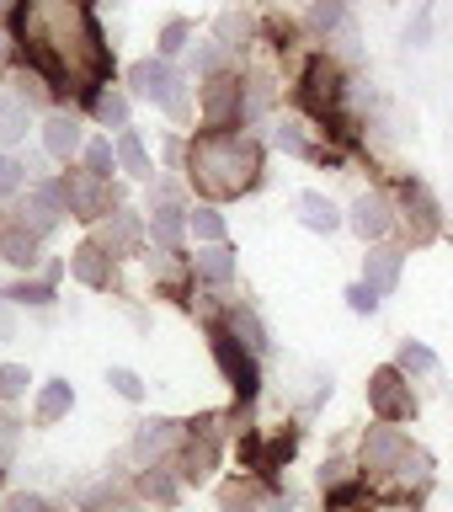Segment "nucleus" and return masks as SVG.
I'll list each match as a JSON object with an SVG mask.
<instances>
[{"instance_id":"nucleus-49","label":"nucleus","mask_w":453,"mask_h":512,"mask_svg":"<svg viewBox=\"0 0 453 512\" xmlns=\"http://www.w3.org/2000/svg\"><path fill=\"white\" fill-rule=\"evenodd\" d=\"M352 512H358V507H352Z\"/></svg>"},{"instance_id":"nucleus-33","label":"nucleus","mask_w":453,"mask_h":512,"mask_svg":"<svg viewBox=\"0 0 453 512\" xmlns=\"http://www.w3.org/2000/svg\"><path fill=\"white\" fill-rule=\"evenodd\" d=\"M187 230L208 240V246H224V219L214 214V208H198V214H187Z\"/></svg>"},{"instance_id":"nucleus-23","label":"nucleus","mask_w":453,"mask_h":512,"mask_svg":"<svg viewBox=\"0 0 453 512\" xmlns=\"http://www.w3.org/2000/svg\"><path fill=\"white\" fill-rule=\"evenodd\" d=\"M27 123H32V107L22 96H0V144L27 139Z\"/></svg>"},{"instance_id":"nucleus-39","label":"nucleus","mask_w":453,"mask_h":512,"mask_svg":"<svg viewBox=\"0 0 453 512\" xmlns=\"http://www.w3.org/2000/svg\"><path fill=\"white\" fill-rule=\"evenodd\" d=\"M246 32H251V22H246L240 11H224V16H219V43H224V48H240V38H246Z\"/></svg>"},{"instance_id":"nucleus-27","label":"nucleus","mask_w":453,"mask_h":512,"mask_svg":"<svg viewBox=\"0 0 453 512\" xmlns=\"http://www.w3.org/2000/svg\"><path fill=\"white\" fill-rule=\"evenodd\" d=\"M192 267H198V278H203V283H219V288L235 278V256L224 251V246H208V251H198V262H192Z\"/></svg>"},{"instance_id":"nucleus-36","label":"nucleus","mask_w":453,"mask_h":512,"mask_svg":"<svg viewBox=\"0 0 453 512\" xmlns=\"http://www.w3.org/2000/svg\"><path fill=\"white\" fill-rule=\"evenodd\" d=\"M27 368L22 363H0V400H16V395H27Z\"/></svg>"},{"instance_id":"nucleus-28","label":"nucleus","mask_w":453,"mask_h":512,"mask_svg":"<svg viewBox=\"0 0 453 512\" xmlns=\"http://www.w3.org/2000/svg\"><path fill=\"white\" fill-rule=\"evenodd\" d=\"M80 155H86L91 176H107V182H112V171H118V144H112V139H86V144H80Z\"/></svg>"},{"instance_id":"nucleus-1","label":"nucleus","mask_w":453,"mask_h":512,"mask_svg":"<svg viewBox=\"0 0 453 512\" xmlns=\"http://www.w3.org/2000/svg\"><path fill=\"white\" fill-rule=\"evenodd\" d=\"M16 48L48 86L91 102L112 75L107 38L91 0H16Z\"/></svg>"},{"instance_id":"nucleus-31","label":"nucleus","mask_w":453,"mask_h":512,"mask_svg":"<svg viewBox=\"0 0 453 512\" xmlns=\"http://www.w3.org/2000/svg\"><path fill=\"white\" fill-rule=\"evenodd\" d=\"M139 491L150 496V502H166V507H171L182 486H176V475H171V470H155V464H150V470L139 475Z\"/></svg>"},{"instance_id":"nucleus-16","label":"nucleus","mask_w":453,"mask_h":512,"mask_svg":"<svg viewBox=\"0 0 453 512\" xmlns=\"http://www.w3.org/2000/svg\"><path fill=\"white\" fill-rule=\"evenodd\" d=\"M0 256L11 267H38V230H27L22 219H0Z\"/></svg>"},{"instance_id":"nucleus-8","label":"nucleus","mask_w":453,"mask_h":512,"mask_svg":"<svg viewBox=\"0 0 453 512\" xmlns=\"http://www.w3.org/2000/svg\"><path fill=\"white\" fill-rule=\"evenodd\" d=\"M198 118L208 128H230L246 118V80L240 75H208V86L198 96Z\"/></svg>"},{"instance_id":"nucleus-13","label":"nucleus","mask_w":453,"mask_h":512,"mask_svg":"<svg viewBox=\"0 0 453 512\" xmlns=\"http://www.w3.org/2000/svg\"><path fill=\"white\" fill-rule=\"evenodd\" d=\"M80 144H86V134H80V118H75V112H64V107L48 112V123H43V150L54 155V160H70V155H80Z\"/></svg>"},{"instance_id":"nucleus-48","label":"nucleus","mask_w":453,"mask_h":512,"mask_svg":"<svg viewBox=\"0 0 453 512\" xmlns=\"http://www.w3.org/2000/svg\"><path fill=\"white\" fill-rule=\"evenodd\" d=\"M0 299H6V288H0Z\"/></svg>"},{"instance_id":"nucleus-42","label":"nucleus","mask_w":453,"mask_h":512,"mask_svg":"<svg viewBox=\"0 0 453 512\" xmlns=\"http://www.w3.org/2000/svg\"><path fill=\"white\" fill-rule=\"evenodd\" d=\"M16 438H22V427H16L11 411H0V464L16 459Z\"/></svg>"},{"instance_id":"nucleus-20","label":"nucleus","mask_w":453,"mask_h":512,"mask_svg":"<svg viewBox=\"0 0 453 512\" xmlns=\"http://www.w3.org/2000/svg\"><path fill=\"white\" fill-rule=\"evenodd\" d=\"M299 224L315 235H331V230H342V214H336V203L320 198V192H299Z\"/></svg>"},{"instance_id":"nucleus-30","label":"nucleus","mask_w":453,"mask_h":512,"mask_svg":"<svg viewBox=\"0 0 453 512\" xmlns=\"http://www.w3.org/2000/svg\"><path fill=\"white\" fill-rule=\"evenodd\" d=\"M395 368L400 374H432V368H438V352L432 347H422V342H400V352H395Z\"/></svg>"},{"instance_id":"nucleus-24","label":"nucleus","mask_w":453,"mask_h":512,"mask_svg":"<svg viewBox=\"0 0 453 512\" xmlns=\"http://www.w3.org/2000/svg\"><path fill=\"white\" fill-rule=\"evenodd\" d=\"M230 331H235L240 342H246V347L256 352V358H262V352L272 347V342H267V326L256 320V310H246V304H235V310H230Z\"/></svg>"},{"instance_id":"nucleus-41","label":"nucleus","mask_w":453,"mask_h":512,"mask_svg":"<svg viewBox=\"0 0 453 512\" xmlns=\"http://www.w3.org/2000/svg\"><path fill=\"white\" fill-rule=\"evenodd\" d=\"M347 304H352V315H374V310H379V288L352 283V288H347Z\"/></svg>"},{"instance_id":"nucleus-40","label":"nucleus","mask_w":453,"mask_h":512,"mask_svg":"<svg viewBox=\"0 0 453 512\" xmlns=\"http://www.w3.org/2000/svg\"><path fill=\"white\" fill-rule=\"evenodd\" d=\"M107 384H112V390H118L123 400H144V379L134 374V368H112Z\"/></svg>"},{"instance_id":"nucleus-26","label":"nucleus","mask_w":453,"mask_h":512,"mask_svg":"<svg viewBox=\"0 0 453 512\" xmlns=\"http://www.w3.org/2000/svg\"><path fill=\"white\" fill-rule=\"evenodd\" d=\"M75 406V390H70V379H48L43 384V395H38V422H59L64 411Z\"/></svg>"},{"instance_id":"nucleus-35","label":"nucleus","mask_w":453,"mask_h":512,"mask_svg":"<svg viewBox=\"0 0 453 512\" xmlns=\"http://www.w3.org/2000/svg\"><path fill=\"white\" fill-rule=\"evenodd\" d=\"M6 299H16V304H38V310H43V304H54V283H16V288H6Z\"/></svg>"},{"instance_id":"nucleus-7","label":"nucleus","mask_w":453,"mask_h":512,"mask_svg":"<svg viewBox=\"0 0 453 512\" xmlns=\"http://www.w3.org/2000/svg\"><path fill=\"white\" fill-rule=\"evenodd\" d=\"M59 187H64V208H70L75 219L96 224V219H112V214H118V192H112V182H107V176L70 171Z\"/></svg>"},{"instance_id":"nucleus-15","label":"nucleus","mask_w":453,"mask_h":512,"mask_svg":"<svg viewBox=\"0 0 453 512\" xmlns=\"http://www.w3.org/2000/svg\"><path fill=\"white\" fill-rule=\"evenodd\" d=\"M400 203H406V224L416 219L411 240H432L443 230V224H438V203H432V192L422 182H400Z\"/></svg>"},{"instance_id":"nucleus-22","label":"nucleus","mask_w":453,"mask_h":512,"mask_svg":"<svg viewBox=\"0 0 453 512\" xmlns=\"http://www.w3.org/2000/svg\"><path fill=\"white\" fill-rule=\"evenodd\" d=\"M102 246H107L112 256H134V251H139V219L118 208V214H112V224L102 230Z\"/></svg>"},{"instance_id":"nucleus-9","label":"nucleus","mask_w":453,"mask_h":512,"mask_svg":"<svg viewBox=\"0 0 453 512\" xmlns=\"http://www.w3.org/2000/svg\"><path fill=\"white\" fill-rule=\"evenodd\" d=\"M368 406H374L379 422H411L416 416V395H411V384H406V374H400L395 363L368 379Z\"/></svg>"},{"instance_id":"nucleus-18","label":"nucleus","mask_w":453,"mask_h":512,"mask_svg":"<svg viewBox=\"0 0 453 512\" xmlns=\"http://www.w3.org/2000/svg\"><path fill=\"white\" fill-rule=\"evenodd\" d=\"M187 230V214L176 208L171 198H150V240L160 251H176V240Z\"/></svg>"},{"instance_id":"nucleus-34","label":"nucleus","mask_w":453,"mask_h":512,"mask_svg":"<svg viewBox=\"0 0 453 512\" xmlns=\"http://www.w3.org/2000/svg\"><path fill=\"white\" fill-rule=\"evenodd\" d=\"M406 43H411V48H427V43H432V0H416V16H411V27H406Z\"/></svg>"},{"instance_id":"nucleus-17","label":"nucleus","mask_w":453,"mask_h":512,"mask_svg":"<svg viewBox=\"0 0 453 512\" xmlns=\"http://www.w3.org/2000/svg\"><path fill=\"white\" fill-rule=\"evenodd\" d=\"M400 267H406V251L374 246V251L363 256V283H368V288H379V294H390V288L400 283Z\"/></svg>"},{"instance_id":"nucleus-4","label":"nucleus","mask_w":453,"mask_h":512,"mask_svg":"<svg viewBox=\"0 0 453 512\" xmlns=\"http://www.w3.org/2000/svg\"><path fill=\"white\" fill-rule=\"evenodd\" d=\"M299 107L320 123V134L331 128L336 139H352V118H347V75H342V64H336L331 54L310 59V70H304V80H299Z\"/></svg>"},{"instance_id":"nucleus-19","label":"nucleus","mask_w":453,"mask_h":512,"mask_svg":"<svg viewBox=\"0 0 453 512\" xmlns=\"http://www.w3.org/2000/svg\"><path fill=\"white\" fill-rule=\"evenodd\" d=\"M176 438H182V427L166 422V416H155V422H139V432H134V454H139V459H160Z\"/></svg>"},{"instance_id":"nucleus-3","label":"nucleus","mask_w":453,"mask_h":512,"mask_svg":"<svg viewBox=\"0 0 453 512\" xmlns=\"http://www.w3.org/2000/svg\"><path fill=\"white\" fill-rule=\"evenodd\" d=\"M363 480L379 486L384 496H411V491H427L432 459L395 422H384V427H368L363 438Z\"/></svg>"},{"instance_id":"nucleus-6","label":"nucleus","mask_w":453,"mask_h":512,"mask_svg":"<svg viewBox=\"0 0 453 512\" xmlns=\"http://www.w3.org/2000/svg\"><path fill=\"white\" fill-rule=\"evenodd\" d=\"M208 347H214V363L224 368L230 390H235L240 400H251V395H256V384H262V374H256V352L240 342L230 326H208Z\"/></svg>"},{"instance_id":"nucleus-25","label":"nucleus","mask_w":453,"mask_h":512,"mask_svg":"<svg viewBox=\"0 0 453 512\" xmlns=\"http://www.w3.org/2000/svg\"><path fill=\"white\" fill-rule=\"evenodd\" d=\"M91 112H96V123H107V128H128V91L102 86L91 96Z\"/></svg>"},{"instance_id":"nucleus-44","label":"nucleus","mask_w":453,"mask_h":512,"mask_svg":"<svg viewBox=\"0 0 453 512\" xmlns=\"http://www.w3.org/2000/svg\"><path fill=\"white\" fill-rule=\"evenodd\" d=\"M224 512H256V502H251V496H240V491H230V496H224Z\"/></svg>"},{"instance_id":"nucleus-14","label":"nucleus","mask_w":453,"mask_h":512,"mask_svg":"<svg viewBox=\"0 0 453 512\" xmlns=\"http://www.w3.org/2000/svg\"><path fill=\"white\" fill-rule=\"evenodd\" d=\"M112 267H118V256H112L102 240H86V246L70 256V272L86 288H112Z\"/></svg>"},{"instance_id":"nucleus-5","label":"nucleus","mask_w":453,"mask_h":512,"mask_svg":"<svg viewBox=\"0 0 453 512\" xmlns=\"http://www.w3.org/2000/svg\"><path fill=\"white\" fill-rule=\"evenodd\" d=\"M128 96H144V102H160L171 118H187L192 102H187V80L171 70L166 59H139L128 70Z\"/></svg>"},{"instance_id":"nucleus-37","label":"nucleus","mask_w":453,"mask_h":512,"mask_svg":"<svg viewBox=\"0 0 453 512\" xmlns=\"http://www.w3.org/2000/svg\"><path fill=\"white\" fill-rule=\"evenodd\" d=\"M27 182V166L22 160H11V155H0V198H16Z\"/></svg>"},{"instance_id":"nucleus-47","label":"nucleus","mask_w":453,"mask_h":512,"mask_svg":"<svg viewBox=\"0 0 453 512\" xmlns=\"http://www.w3.org/2000/svg\"><path fill=\"white\" fill-rule=\"evenodd\" d=\"M6 11H11V0H0V16H6Z\"/></svg>"},{"instance_id":"nucleus-46","label":"nucleus","mask_w":453,"mask_h":512,"mask_svg":"<svg viewBox=\"0 0 453 512\" xmlns=\"http://www.w3.org/2000/svg\"><path fill=\"white\" fill-rule=\"evenodd\" d=\"M267 512H288V507H283V502H272V507H267Z\"/></svg>"},{"instance_id":"nucleus-2","label":"nucleus","mask_w":453,"mask_h":512,"mask_svg":"<svg viewBox=\"0 0 453 512\" xmlns=\"http://www.w3.org/2000/svg\"><path fill=\"white\" fill-rule=\"evenodd\" d=\"M187 182L203 198H240L262 182V144L235 128H208L187 144Z\"/></svg>"},{"instance_id":"nucleus-29","label":"nucleus","mask_w":453,"mask_h":512,"mask_svg":"<svg viewBox=\"0 0 453 512\" xmlns=\"http://www.w3.org/2000/svg\"><path fill=\"white\" fill-rule=\"evenodd\" d=\"M347 27V6L342 0H315L310 6V32L315 38H331V32H342Z\"/></svg>"},{"instance_id":"nucleus-10","label":"nucleus","mask_w":453,"mask_h":512,"mask_svg":"<svg viewBox=\"0 0 453 512\" xmlns=\"http://www.w3.org/2000/svg\"><path fill=\"white\" fill-rule=\"evenodd\" d=\"M11 214L22 219L27 230H38V235L59 230V219L70 214V208H64V187H59V182H32V187H27V198L16 203Z\"/></svg>"},{"instance_id":"nucleus-45","label":"nucleus","mask_w":453,"mask_h":512,"mask_svg":"<svg viewBox=\"0 0 453 512\" xmlns=\"http://www.w3.org/2000/svg\"><path fill=\"white\" fill-rule=\"evenodd\" d=\"M11 336H16V315L0 304V342H11Z\"/></svg>"},{"instance_id":"nucleus-12","label":"nucleus","mask_w":453,"mask_h":512,"mask_svg":"<svg viewBox=\"0 0 453 512\" xmlns=\"http://www.w3.org/2000/svg\"><path fill=\"white\" fill-rule=\"evenodd\" d=\"M352 230H358L363 240H384L395 230V208H390V198H384V192H363L358 203H352Z\"/></svg>"},{"instance_id":"nucleus-11","label":"nucleus","mask_w":453,"mask_h":512,"mask_svg":"<svg viewBox=\"0 0 453 512\" xmlns=\"http://www.w3.org/2000/svg\"><path fill=\"white\" fill-rule=\"evenodd\" d=\"M214 464H219V432H214V422H203V427H192V438L182 443V480L187 486H203V480L214 475Z\"/></svg>"},{"instance_id":"nucleus-43","label":"nucleus","mask_w":453,"mask_h":512,"mask_svg":"<svg viewBox=\"0 0 453 512\" xmlns=\"http://www.w3.org/2000/svg\"><path fill=\"white\" fill-rule=\"evenodd\" d=\"M6 512H54V507H48L43 496H27L22 491V496H11V502H6Z\"/></svg>"},{"instance_id":"nucleus-38","label":"nucleus","mask_w":453,"mask_h":512,"mask_svg":"<svg viewBox=\"0 0 453 512\" xmlns=\"http://www.w3.org/2000/svg\"><path fill=\"white\" fill-rule=\"evenodd\" d=\"M192 70H198V75H219V70H224V43L192 48Z\"/></svg>"},{"instance_id":"nucleus-32","label":"nucleus","mask_w":453,"mask_h":512,"mask_svg":"<svg viewBox=\"0 0 453 512\" xmlns=\"http://www.w3.org/2000/svg\"><path fill=\"white\" fill-rule=\"evenodd\" d=\"M187 43H192V22L187 16H171V22L160 27V59H176Z\"/></svg>"},{"instance_id":"nucleus-21","label":"nucleus","mask_w":453,"mask_h":512,"mask_svg":"<svg viewBox=\"0 0 453 512\" xmlns=\"http://www.w3.org/2000/svg\"><path fill=\"white\" fill-rule=\"evenodd\" d=\"M112 144H118V166H123L128 176H139V182H144V176L155 171V166H150V150H144V139L134 134V128H118V139H112Z\"/></svg>"}]
</instances>
